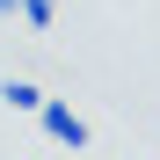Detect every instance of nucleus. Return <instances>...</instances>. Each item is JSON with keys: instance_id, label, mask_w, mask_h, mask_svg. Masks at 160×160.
Segmentation results:
<instances>
[{"instance_id": "f257e3e1", "label": "nucleus", "mask_w": 160, "mask_h": 160, "mask_svg": "<svg viewBox=\"0 0 160 160\" xmlns=\"http://www.w3.org/2000/svg\"><path fill=\"white\" fill-rule=\"evenodd\" d=\"M37 124H44V138H58V146H88V124H80V109H73V102H51L44 95V109H37Z\"/></svg>"}, {"instance_id": "f03ea898", "label": "nucleus", "mask_w": 160, "mask_h": 160, "mask_svg": "<svg viewBox=\"0 0 160 160\" xmlns=\"http://www.w3.org/2000/svg\"><path fill=\"white\" fill-rule=\"evenodd\" d=\"M0 102H8V109H44V88H29V80H8V88H0Z\"/></svg>"}, {"instance_id": "7ed1b4c3", "label": "nucleus", "mask_w": 160, "mask_h": 160, "mask_svg": "<svg viewBox=\"0 0 160 160\" xmlns=\"http://www.w3.org/2000/svg\"><path fill=\"white\" fill-rule=\"evenodd\" d=\"M22 22H29V29H51V22H58V0H22Z\"/></svg>"}, {"instance_id": "20e7f679", "label": "nucleus", "mask_w": 160, "mask_h": 160, "mask_svg": "<svg viewBox=\"0 0 160 160\" xmlns=\"http://www.w3.org/2000/svg\"><path fill=\"white\" fill-rule=\"evenodd\" d=\"M15 8H22V0H0V15H15Z\"/></svg>"}]
</instances>
